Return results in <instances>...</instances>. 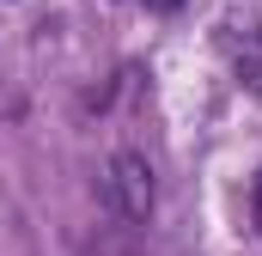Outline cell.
<instances>
[{
	"label": "cell",
	"mask_w": 262,
	"mask_h": 256,
	"mask_svg": "<svg viewBox=\"0 0 262 256\" xmlns=\"http://www.w3.org/2000/svg\"><path fill=\"white\" fill-rule=\"evenodd\" d=\"M250 207H256V232H262V177H256V195H250Z\"/></svg>",
	"instance_id": "3957f363"
},
{
	"label": "cell",
	"mask_w": 262,
	"mask_h": 256,
	"mask_svg": "<svg viewBox=\"0 0 262 256\" xmlns=\"http://www.w3.org/2000/svg\"><path fill=\"white\" fill-rule=\"evenodd\" d=\"M238 79H244L250 92H262V31H250L244 49H238Z\"/></svg>",
	"instance_id": "7a4b0ae2"
},
{
	"label": "cell",
	"mask_w": 262,
	"mask_h": 256,
	"mask_svg": "<svg viewBox=\"0 0 262 256\" xmlns=\"http://www.w3.org/2000/svg\"><path fill=\"white\" fill-rule=\"evenodd\" d=\"M146 6H152V12H177L183 0H146Z\"/></svg>",
	"instance_id": "277c9868"
},
{
	"label": "cell",
	"mask_w": 262,
	"mask_h": 256,
	"mask_svg": "<svg viewBox=\"0 0 262 256\" xmlns=\"http://www.w3.org/2000/svg\"><path fill=\"white\" fill-rule=\"evenodd\" d=\"M104 207L122 220V226H146L152 207H159V177L140 153H116L104 165Z\"/></svg>",
	"instance_id": "6da1fadb"
}]
</instances>
